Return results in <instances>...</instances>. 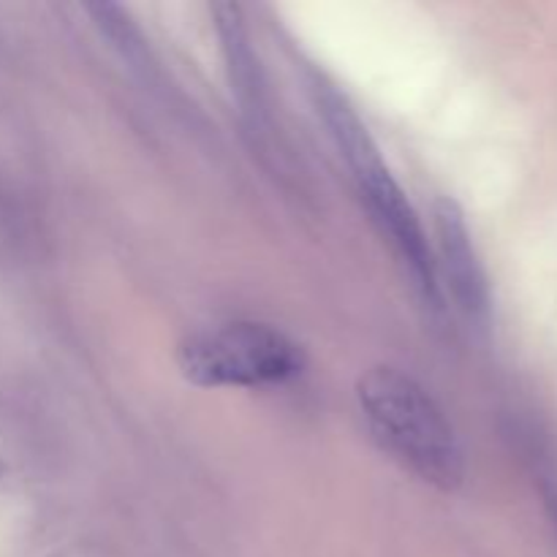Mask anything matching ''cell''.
I'll list each match as a JSON object with an SVG mask.
<instances>
[{
  "instance_id": "obj_8",
  "label": "cell",
  "mask_w": 557,
  "mask_h": 557,
  "mask_svg": "<svg viewBox=\"0 0 557 557\" xmlns=\"http://www.w3.org/2000/svg\"><path fill=\"white\" fill-rule=\"evenodd\" d=\"M3 473H5V462L0 460V476H3Z\"/></svg>"
},
{
  "instance_id": "obj_3",
  "label": "cell",
  "mask_w": 557,
  "mask_h": 557,
  "mask_svg": "<svg viewBox=\"0 0 557 557\" xmlns=\"http://www.w3.org/2000/svg\"><path fill=\"white\" fill-rule=\"evenodd\" d=\"M362 196L364 207H368L370 218H373L375 228L381 237L392 245L397 259L408 267L413 283L422 292L433 308H441L444 294H441L438 267H435V250L430 245L428 232H424L422 221H419L417 210L408 201L406 190L400 188L395 177H392L389 166H381L375 172L364 174V177L354 180Z\"/></svg>"
},
{
  "instance_id": "obj_2",
  "label": "cell",
  "mask_w": 557,
  "mask_h": 557,
  "mask_svg": "<svg viewBox=\"0 0 557 557\" xmlns=\"http://www.w3.org/2000/svg\"><path fill=\"white\" fill-rule=\"evenodd\" d=\"M180 375L199 389H267L302 375L305 351L264 321H221L188 332L174 351Z\"/></svg>"
},
{
  "instance_id": "obj_1",
  "label": "cell",
  "mask_w": 557,
  "mask_h": 557,
  "mask_svg": "<svg viewBox=\"0 0 557 557\" xmlns=\"http://www.w3.org/2000/svg\"><path fill=\"white\" fill-rule=\"evenodd\" d=\"M359 413L373 444L428 487L455 493L466 482V451L433 395L403 370L379 364L357 381Z\"/></svg>"
},
{
  "instance_id": "obj_7",
  "label": "cell",
  "mask_w": 557,
  "mask_h": 557,
  "mask_svg": "<svg viewBox=\"0 0 557 557\" xmlns=\"http://www.w3.org/2000/svg\"><path fill=\"white\" fill-rule=\"evenodd\" d=\"M87 14L92 16V25L98 27L103 38L128 60L134 69H147L150 63V54H147V41L141 36V30L136 27V22L131 20L128 11H123L120 5L112 3H96L87 5Z\"/></svg>"
},
{
  "instance_id": "obj_5",
  "label": "cell",
  "mask_w": 557,
  "mask_h": 557,
  "mask_svg": "<svg viewBox=\"0 0 557 557\" xmlns=\"http://www.w3.org/2000/svg\"><path fill=\"white\" fill-rule=\"evenodd\" d=\"M218 41H221L223 69H226L228 90H232L237 112L245 128L253 136H264L270 128V101H267V79L259 52L253 47L243 9L234 3H218L210 9Z\"/></svg>"
},
{
  "instance_id": "obj_4",
  "label": "cell",
  "mask_w": 557,
  "mask_h": 557,
  "mask_svg": "<svg viewBox=\"0 0 557 557\" xmlns=\"http://www.w3.org/2000/svg\"><path fill=\"white\" fill-rule=\"evenodd\" d=\"M433 226L438 281L444 277L451 299L471 324L487 326L493 315V294L460 205L449 196H441L433 207Z\"/></svg>"
},
{
  "instance_id": "obj_6",
  "label": "cell",
  "mask_w": 557,
  "mask_h": 557,
  "mask_svg": "<svg viewBox=\"0 0 557 557\" xmlns=\"http://www.w3.org/2000/svg\"><path fill=\"white\" fill-rule=\"evenodd\" d=\"M308 92L321 123L326 125L332 141H335L337 152H341L343 161L351 169L354 180L386 166L379 145L370 136L368 125L362 123V117H359L354 103L346 98V92L337 90L335 82L326 79L321 71H308Z\"/></svg>"
}]
</instances>
